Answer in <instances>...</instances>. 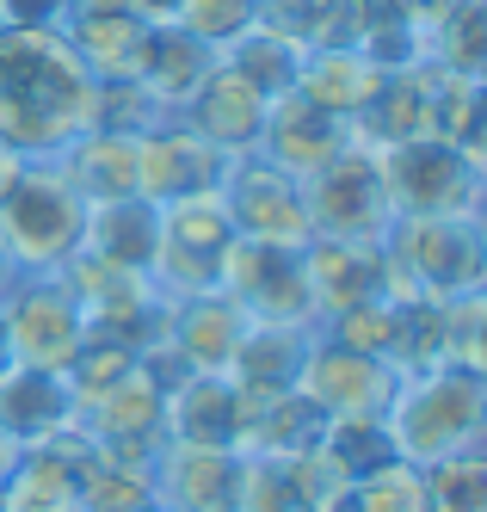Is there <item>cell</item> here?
Wrapping results in <instances>:
<instances>
[{"instance_id": "35", "label": "cell", "mask_w": 487, "mask_h": 512, "mask_svg": "<svg viewBox=\"0 0 487 512\" xmlns=\"http://www.w3.org/2000/svg\"><path fill=\"white\" fill-rule=\"evenodd\" d=\"M315 334L333 340V346H352V352H370V358L389 364V358H395V334H401V303H395V297L352 303V309H340V315H327Z\"/></svg>"}, {"instance_id": "26", "label": "cell", "mask_w": 487, "mask_h": 512, "mask_svg": "<svg viewBox=\"0 0 487 512\" xmlns=\"http://www.w3.org/2000/svg\"><path fill=\"white\" fill-rule=\"evenodd\" d=\"M216 68V50L198 44L192 31L179 25H155V38H148V62H142V87L155 93V105L167 118H179V105L198 93V81Z\"/></svg>"}, {"instance_id": "15", "label": "cell", "mask_w": 487, "mask_h": 512, "mask_svg": "<svg viewBox=\"0 0 487 512\" xmlns=\"http://www.w3.org/2000/svg\"><path fill=\"white\" fill-rule=\"evenodd\" d=\"M222 167H229V155H216L179 118H161L155 130L136 136V198H148V204H179V198L216 192Z\"/></svg>"}, {"instance_id": "45", "label": "cell", "mask_w": 487, "mask_h": 512, "mask_svg": "<svg viewBox=\"0 0 487 512\" xmlns=\"http://www.w3.org/2000/svg\"><path fill=\"white\" fill-rule=\"evenodd\" d=\"M0 512H7V500H0Z\"/></svg>"}, {"instance_id": "34", "label": "cell", "mask_w": 487, "mask_h": 512, "mask_svg": "<svg viewBox=\"0 0 487 512\" xmlns=\"http://www.w3.org/2000/svg\"><path fill=\"white\" fill-rule=\"evenodd\" d=\"M148 352L142 346H130L124 334H105V327H93L87 321V334H81V346H74V358H68V389H74V401L81 395H99V389H111L124 371H136Z\"/></svg>"}, {"instance_id": "4", "label": "cell", "mask_w": 487, "mask_h": 512, "mask_svg": "<svg viewBox=\"0 0 487 512\" xmlns=\"http://www.w3.org/2000/svg\"><path fill=\"white\" fill-rule=\"evenodd\" d=\"M389 432H395V451L407 463H438V457H457V451H481V432H487V377L475 371H420V377H401L395 401H389Z\"/></svg>"}, {"instance_id": "33", "label": "cell", "mask_w": 487, "mask_h": 512, "mask_svg": "<svg viewBox=\"0 0 487 512\" xmlns=\"http://www.w3.org/2000/svg\"><path fill=\"white\" fill-rule=\"evenodd\" d=\"M155 506V475L130 457H93L81 469V512H148Z\"/></svg>"}, {"instance_id": "17", "label": "cell", "mask_w": 487, "mask_h": 512, "mask_svg": "<svg viewBox=\"0 0 487 512\" xmlns=\"http://www.w3.org/2000/svg\"><path fill=\"white\" fill-rule=\"evenodd\" d=\"M266 93H259L235 62H222L198 81V93L179 105V124L185 130H198L216 155H253L259 149V130H266Z\"/></svg>"}, {"instance_id": "37", "label": "cell", "mask_w": 487, "mask_h": 512, "mask_svg": "<svg viewBox=\"0 0 487 512\" xmlns=\"http://www.w3.org/2000/svg\"><path fill=\"white\" fill-rule=\"evenodd\" d=\"M444 371L487 377V297L481 290L444 303Z\"/></svg>"}, {"instance_id": "16", "label": "cell", "mask_w": 487, "mask_h": 512, "mask_svg": "<svg viewBox=\"0 0 487 512\" xmlns=\"http://www.w3.org/2000/svg\"><path fill=\"white\" fill-rule=\"evenodd\" d=\"M148 475H155L161 512H241L247 457L241 451H204V445H161Z\"/></svg>"}, {"instance_id": "2", "label": "cell", "mask_w": 487, "mask_h": 512, "mask_svg": "<svg viewBox=\"0 0 487 512\" xmlns=\"http://www.w3.org/2000/svg\"><path fill=\"white\" fill-rule=\"evenodd\" d=\"M389 253V284L395 303L426 297V303H451L487 284V235L481 216H395L383 229Z\"/></svg>"}, {"instance_id": "7", "label": "cell", "mask_w": 487, "mask_h": 512, "mask_svg": "<svg viewBox=\"0 0 487 512\" xmlns=\"http://www.w3.org/2000/svg\"><path fill=\"white\" fill-rule=\"evenodd\" d=\"M0 321H7L13 358L37 364V371H68L87 334V309L62 272H13V284L0 290Z\"/></svg>"}, {"instance_id": "22", "label": "cell", "mask_w": 487, "mask_h": 512, "mask_svg": "<svg viewBox=\"0 0 487 512\" xmlns=\"http://www.w3.org/2000/svg\"><path fill=\"white\" fill-rule=\"evenodd\" d=\"M74 420V389L62 371H37V364H13L0 377V432L13 445H44L50 432Z\"/></svg>"}, {"instance_id": "20", "label": "cell", "mask_w": 487, "mask_h": 512, "mask_svg": "<svg viewBox=\"0 0 487 512\" xmlns=\"http://www.w3.org/2000/svg\"><path fill=\"white\" fill-rule=\"evenodd\" d=\"M235 383V377H229ZM235 451L241 457H290L321 438V414L303 401V389H253V383H235Z\"/></svg>"}, {"instance_id": "13", "label": "cell", "mask_w": 487, "mask_h": 512, "mask_svg": "<svg viewBox=\"0 0 487 512\" xmlns=\"http://www.w3.org/2000/svg\"><path fill=\"white\" fill-rule=\"evenodd\" d=\"M56 31L68 38V50L81 56V68L93 81H142L155 25H148L130 0H68Z\"/></svg>"}, {"instance_id": "46", "label": "cell", "mask_w": 487, "mask_h": 512, "mask_svg": "<svg viewBox=\"0 0 487 512\" xmlns=\"http://www.w3.org/2000/svg\"><path fill=\"white\" fill-rule=\"evenodd\" d=\"M148 512H161V506H148Z\"/></svg>"}, {"instance_id": "3", "label": "cell", "mask_w": 487, "mask_h": 512, "mask_svg": "<svg viewBox=\"0 0 487 512\" xmlns=\"http://www.w3.org/2000/svg\"><path fill=\"white\" fill-rule=\"evenodd\" d=\"M87 235V198L68 186L56 161H19L0 192V247L13 272H62Z\"/></svg>"}, {"instance_id": "19", "label": "cell", "mask_w": 487, "mask_h": 512, "mask_svg": "<svg viewBox=\"0 0 487 512\" xmlns=\"http://www.w3.org/2000/svg\"><path fill=\"white\" fill-rule=\"evenodd\" d=\"M296 260H303V284H309L321 321L352 309V303H370V297H395L383 241H333V235H315Z\"/></svg>"}, {"instance_id": "42", "label": "cell", "mask_w": 487, "mask_h": 512, "mask_svg": "<svg viewBox=\"0 0 487 512\" xmlns=\"http://www.w3.org/2000/svg\"><path fill=\"white\" fill-rule=\"evenodd\" d=\"M130 7L148 19V25H173V13H179V0H130Z\"/></svg>"}, {"instance_id": "8", "label": "cell", "mask_w": 487, "mask_h": 512, "mask_svg": "<svg viewBox=\"0 0 487 512\" xmlns=\"http://www.w3.org/2000/svg\"><path fill=\"white\" fill-rule=\"evenodd\" d=\"M216 198L229 210V223L241 241H266V247H296L303 253L315 241L309 229V204H303V179H290L266 155H229L216 179Z\"/></svg>"}, {"instance_id": "10", "label": "cell", "mask_w": 487, "mask_h": 512, "mask_svg": "<svg viewBox=\"0 0 487 512\" xmlns=\"http://www.w3.org/2000/svg\"><path fill=\"white\" fill-rule=\"evenodd\" d=\"M303 204H309V229L333 235V241H383V229L395 223L383 167L364 142H352L315 179H303Z\"/></svg>"}, {"instance_id": "41", "label": "cell", "mask_w": 487, "mask_h": 512, "mask_svg": "<svg viewBox=\"0 0 487 512\" xmlns=\"http://www.w3.org/2000/svg\"><path fill=\"white\" fill-rule=\"evenodd\" d=\"M389 7H395V13H401L407 25H414V31H420V44H426V31H432V25H438L444 13H451V7H457V0H389Z\"/></svg>"}, {"instance_id": "14", "label": "cell", "mask_w": 487, "mask_h": 512, "mask_svg": "<svg viewBox=\"0 0 487 512\" xmlns=\"http://www.w3.org/2000/svg\"><path fill=\"white\" fill-rule=\"evenodd\" d=\"M241 334H247V315L235 309V297H222V290H192V297L167 303V327H161L155 352L173 364V371L229 377Z\"/></svg>"}, {"instance_id": "5", "label": "cell", "mask_w": 487, "mask_h": 512, "mask_svg": "<svg viewBox=\"0 0 487 512\" xmlns=\"http://www.w3.org/2000/svg\"><path fill=\"white\" fill-rule=\"evenodd\" d=\"M173 377H179L173 364L161 352H148L136 371H124L111 389L74 401V426L99 445V457L155 463V451L167 445V383Z\"/></svg>"}, {"instance_id": "9", "label": "cell", "mask_w": 487, "mask_h": 512, "mask_svg": "<svg viewBox=\"0 0 487 512\" xmlns=\"http://www.w3.org/2000/svg\"><path fill=\"white\" fill-rule=\"evenodd\" d=\"M235 247V223L216 192L161 204V241H155V278L161 297H192V290H216L222 260Z\"/></svg>"}, {"instance_id": "40", "label": "cell", "mask_w": 487, "mask_h": 512, "mask_svg": "<svg viewBox=\"0 0 487 512\" xmlns=\"http://www.w3.org/2000/svg\"><path fill=\"white\" fill-rule=\"evenodd\" d=\"M68 13V0H0V25L13 31H56Z\"/></svg>"}, {"instance_id": "12", "label": "cell", "mask_w": 487, "mask_h": 512, "mask_svg": "<svg viewBox=\"0 0 487 512\" xmlns=\"http://www.w3.org/2000/svg\"><path fill=\"white\" fill-rule=\"evenodd\" d=\"M296 389L321 420H340V414H389V401L401 389L395 364L352 352V346H333V340H309V358L296 371Z\"/></svg>"}, {"instance_id": "11", "label": "cell", "mask_w": 487, "mask_h": 512, "mask_svg": "<svg viewBox=\"0 0 487 512\" xmlns=\"http://www.w3.org/2000/svg\"><path fill=\"white\" fill-rule=\"evenodd\" d=\"M216 290H222V297H235V309L247 321H266V327H321L296 247H266V241H241L235 235Z\"/></svg>"}, {"instance_id": "30", "label": "cell", "mask_w": 487, "mask_h": 512, "mask_svg": "<svg viewBox=\"0 0 487 512\" xmlns=\"http://www.w3.org/2000/svg\"><path fill=\"white\" fill-rule=\"evenodd\" d=\"M315 445L327 451V463L346 475V482H364L370 469L395 463V432H389V414H340V420H321V438Z\"/></svg>"}, {"instance_id": "27", "label": "cell", "mask_w": 487, "mask_h": 512, "mask_svg": "<svg viewBox=\"0 0 487 512\" xmlns=\"http://www.w3.org/2000/svg\"><path fill=\"white\" fill-rule=\"evenodd\" d=\"M7 512H81V469L50 445H25L0 482Z\"/></svg>"}, {"instance_id": "32", "label": "cell", "mask_w": 487, "mask_h": 512, "mask_svg": "<svg viewBox=\"0 0 487 512\" xmlns=\"http://www.w3.org/2000/svg\"><path fill=\"white\" fill-rule=\"evenodd\" d=\"M303 56H309V50H303V44H290V38H278L272 25H253V31H241V38L222 50V62H235L266 99L290 93V81H296V68H303Z\"/></svg>"}, {"instance_id": "21", "label": "cell", "mask_w": 487, "mask_h": 512, "mask_svg": "<svg viewBox=\"0 0 487 512\" xmlns=\"http://www.w3.org/2000/svg\"><path fill=\"white\" fill-rule=\"evenodd\" d=\"M235 383L179 371L167 383V445H204V451H235Z\"/></svg>"}, {"instance_id": "38", "label": "cell", "mask_w": 487, "mask_h": 512, "mask_svg": "<svg viewBox=\"0 0 487 512\" xmlns=\"http://www.w3.org/2000/svg\"><path fill=\"white\" fill-rule=\"evenodd\" d=\"M179 31H192L198 44H210L216 56L229 50L241 31L259 25V0H179V13H173Z\"/></svg>"}, {"instance_id": "28", "label": "cell", "mask_w": 487, "mask_h": 512, "mask_svg": "<svg viewBox=\"0 0 487 512\" xmlns=\"http://www.w3.org/2000/svg\"><path fill=\"white\" fill-rule=\"evenodd\" d=\"M309 340H315V327H266V321H247L229 377L235 383H253V389H290L296 371H303V358H309Z\"/></svg>"}, {"instance_id": "39", "label": "cell", "mask_w": 487, "mask_h": 512, "mask_svg": "<svg viewBox=\"0 0 487 512\" xmlns=\"http://www.w3.org/2000/svg\"><path fill=\"white\" fill-rule=\"evenodd\" d=\"M352 500L358 512H426V469L395 457L383 469H370L364 482H352Z\"/></svg>"}, {"instance_id": "6", "label": "cell", "mask_w": 487, "mask_h": 512, "mask_svg": "<svg viewBox=\"0 0 487 512\" xmlns=\"http://www.w3.org/2000/svg\"><path fill=\"white\" fill-rule=\"evenodd\" d=\"M383 167V186L395 216H481L487 167L438 136L401 142V149H370Z\"/></svg>"}, {"instance_id": "43", "label": "cell", "mask_w": 487, "mask_h": 512, "mask_svg": "<svg viewBox=\"0 0 487 512\" xmlns=\"http://www.w3.org/2000/svg\"><path fill=\"white\" fill-rule=\"evenodd\" d=\"M13 364H19V358H13V346H7V321H0V377H7Z\"/></svg>"}, {"instance_id": "25", "label": "cell", "mask_w": 487, "mask_h": 512, "mask_svg": "<svg viewBox=\"0 0 487 512\" xmlns=\"http://www.w3.org/2000/svg\"><path fill=\"white\" fill-rule=\"evenodd\" d=\"M303 99H315L321 112H333V118H358L370 99H377V87H383V68L370 62L364 50H309L303 56V68H296V81H290Z\"/></svg>"}, {"instance_id": "23", "label": "cell", "mask_w": 487, "mask_h": 512, "mask_svg": "<svg viewBox=\"0 0 487 512\" xmlns=\"http://www.w3.org/2000/svg\"><path fill=\"white\" fill-rule=\"evenodd\" d=\"M155 241H161V204L148 198H118V204H93L87 210V235L81 253H93L99 266L118 272H155Z\"/></svg>"}, {"instance_id": "44", "label": "cell", "mask_w": 487, "mask_h": 512, "mask_svg": "<svg viewBox=\"0 0 487 512\" xmlns=\"http://www.w3.org/2000/svg\"><path fill=\"white\" fill-rule=\"evenodd\" d=\"M13 284V260H7V247H0V290Z\"/></svg>"}, {"instance_id": "29", "label": "cell", "mask_w": 487, "mask_h": 512, "mask_svg": "<svg viewBox=\"0 0 487 512\" xmlns=\"http://www.w3.org/2000/svg\"><path fill=\"white\" fill-rule=\"evenodd\" d=\"M259 25L303 50H346L358 44V7L352 0H259Z\"/></svg>"}, {"instance_id": "18", "label": "cell", "mask_w": 487, "mask_h": 512, "mask_svg": "<svg viewBox=\"0 0 487 512\" xmlns=\"http://www.w3.org/2000/svg\"><path fill=\"white\" fill-rule=\"evenodd\" d=\"M346 149H352V124L321 112L315 99H303V93L290 87V93H278L266 105V130H259V149L253 155H266L290 179H315L333 155H346Z\"/></svg>"}, {"instance_id": "31", "label": "cell", "mask_w": 487, "mask_h": 512, "mask_svg": "<svg viewBox=\"0 0 487 512\" xmlns=\"http://www.w3.org/2000/svg\"><path fill=\"white\" fill-rule=\"evenodd\" d=\"M426 62L444 75H487V0H457L432 31H426Z\"/></svg>"}, {"instance_id": "24", "label": "cell", "mask_w": 487, "mask_h": 512, "mask_svg": "<svg viewBox=\"0 0 487 512\" xmlns=\"http://www.w3.org/2000/svg\"><path fill=\"white\" fill-rule=\"evenodd\" d=\"M56 167L68 173V186L93 204H118V198H136V136H118V130H87L74 136L68 149L56 155Z\"/></svg>"}, {"instance_id": "36", "label": "cell", "mask_w": 487, "mask_h": 512, "mask_svg": "<svg viewBox=\"0 0 487 512\" xmlns=\"http://www.w3.org/2000/svg\"><path fill=\"white\" fill-rule=\"evenodd\" d=\"M426 512H487V457L457 451L426 463Z\"/></svg>"}, {"instance_id": "1", "label": "cell", "mask_w": 487, "mask_h": 512, "mask_svg": "<svg viewBox=\"0 0 487 512\" xmlns=\"http://www.w3.org/2000/svg\"><path fill=\"white\" fill-rule=\"evenodd\" d=\"M99 81L81 68L62 31L0 25V142L19 161H56L93 130Z\"/></svg>"}]
</instances>
